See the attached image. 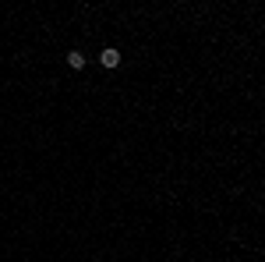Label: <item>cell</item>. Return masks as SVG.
<instances>
[{"label": "cell", "mask_w": 265, "mask_h": 262, "mask_svg": "<svg viewBox=\"0 0 265 262\" xmlns=\"http://www.w3.org/2000/svg\"><path fill=\"white\" fill-rule=\"evenodd\" d=\"M99 61H103V67H117L121 64V54H117V50H103Z\"/></svg>", "instance_id": "obj_1"}, {"label": "cell", "mask_w": 265, "mask_h": 262, "mask_svg": "<svg viewBox=\"0 0 265 262\" xmlns=\"http://www.w3.org/2000/svg\"><path fill=\"white\" fill-rule=\"evenodd\" d=\"M67 64L74 67V71H81V67H85V54H78V50H71V54H67Z\"/></svg>", "instance_id": "obj_2"}]
</instances>
